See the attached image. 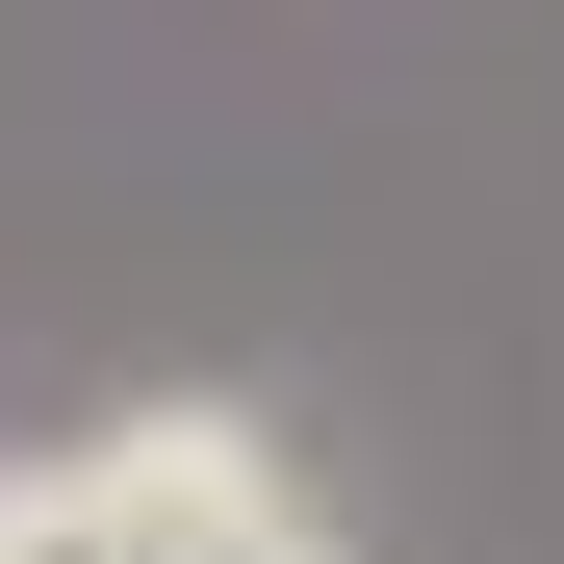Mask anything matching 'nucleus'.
Wrapping results in <instances>:
<instances>
[{
    "label": "nucleus",
    "instance_id": "1",
    "mask_svg": "<svg viewBox=\"0 0 564 564\" xmlns=\"http://www.w3.org/2000/svg\"><path fill=\"white\" fill-rule=\"evenodd\" d=\"M0 564H359V539L257 411H104V436L0 462Z\"/></svg>",
    "mask_w": 564,
    "mask_h": 564
}]
</instances>
